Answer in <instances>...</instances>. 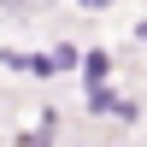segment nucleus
<instances>
[{
    "instance_id": "nucleus-1",
    "label": "nucleus",
    "mask_w": 147,
    "mask_h": 147,
    "mask_svg": "<svg viewBox=\"0 0 147 147\" xmlns=\"http://www.w3.org/2000/svg\"><path fill=\"white\" fill-rule=\"evenodd\" d=\"M88 6H106V0H88Z\"/></svg>"
}]
</instances>
